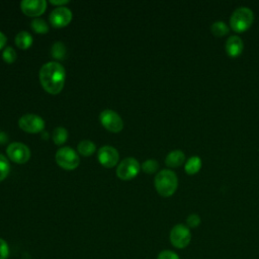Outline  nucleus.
<instances>
[{
	"label": "nucleus",
	"mask_w": 259,
	"mask_h": 259,
	"mask_svg": "<svg viewBox=\"0 0 259 259\" xmlns=\"http://www.w3.org/2000/svg\"><path fill=\"white\" fill-rule=\"evenodd\" d=\"M66 80V71L58 62H48L39 70V81L42 88L50 94L62 91Z\"/></svg>",
	"instance_id": "nucleus-1"
},
{
	"label": "nucleus",
	"mask_w": 259,
	"mask_h": 259,
	"mask_svg": "<svg viewBox=\"0 0 259 259\" xmlns=\"http://www.w3.org/2000/svg\"><path fill=\"white\" fill-rule=\"evenodd\" d=\"M154 184L157 192L161 196L169 197L176 191L178 186V179L172 170L164 169L157 173Z\"/></svg>",
	"instance_id": "nucleus-2"
},
{
	"label": "nucleus",
	"mask_w": 259,
	"mask_h": 259,
	"mask_svg": "<svg viewBox=\"0 0 259 259\" xmlns=\"http://www.w3.org/2000/svg\"><path fill=\"white\" fill-rule=\"evenodd\" d=\"M254 13L253 11L245 6L235 9L230 17V25L236 32L246 31L253 23Z\"/></svg>",
	"instance_id": "nucleus-3"
},
{
	"label": "nucleus",
	"mask_w": 259,
	"mask_h": 259,
	"mask_svg": "<svg viewBox=\"0 0 259 259\" xmlns=\"http://www.w3.org/2000/svg\"><path fill=\"white\" fill-rule=\"evenodd\" d=\"M56 162L65 170H74L79 166L80 158L72 148L63 147L56 153Z\"/></svg>",
	"instance_id": "nucleus-4"
},
{
	"label": "nucleus",
	"mask_w": 259,
	"mask_h": 259,
	"mask_svg": "<svg viewBox=\"0 0 259 259\" xmlns=\"http://www.w3.org/2000/svg\"><path fill=\"white\" fill-rule=\"evenodd\" d=\"M170 242L171 244L178 248V249H183L188 246L191 240V233L188 227L182 224L175 225L172 230L170 231Z\"/></svg>",
	"instance_id": "nucleus-5"
},
{
	"label": "nucleus",
	"mask_w": 259,
	"mask_h": 259,
	"mask_svg": "<svg viewBox=\"0 0 259 259\" xmlns=\"http://www.w3.org/2000/svg\"><path fill=\"white\" fill-rule=\"evenodd\" d=\"M140 169L141 165L138 160L133 157H127L118 164L116 175L121 180H131L138 175Z\"/></svg>",
	"instance_id": "nucleus-6"
},
{
	"label": "nucleus",
	"mask_w": 259,
	"mask_h": 259,
	"mask_svg": "<svg viewBox=\"0 0 259 259\" xmlns=\"http://www.w3.org/2000/svg\"><path fill=\"white\" fill-rule=\"evenodd\" d=\"M6 153L9 159L16 164H24L30 158V150L28 147L19 142L11 143L7 147Z\"/></svg>",
	"instance_id": "nucleus-7"
},
{
	"label": "nucleus",
	"mask_w": 259,
	"mask_h": 259,
	"mask_svg": "<svg viewBox=\"0 0 259 259\" xmlns=\"http://www.w3.org/2000/svg\"><path fill=\"white\" fill-rule=\"evenodd\" d=\"M101 124L111 133H119L123 127V121L119 114L111 109L103 110L99 115Z\"/></svg>",
	"instance_id": "nucleus-8"
},
{
	"label": "nucleus",
	"mask_w": 259,
	"mask_h": 259,
	"mask_svg": "<svg viewBox=\"0 0 259 259\" xmlns=\"http://www.w3.org/2000/svg\"><path fill=\"white\" fill-rule=\"evenodd\" d=\"M19 127L29 134H36L44 131L45 127V121L44 119L32 113H26L22 115L18 120Z\"/></svg>",
	"instance_id": "nucleus-9"
},
{
	"label": "nucleus",
	"mask_w": 259,
	"mask_h": 259,
	"mask_svg": "<svg viewBox=\"0 0 259 259\" xmlns=\"http://www.w3.org/2000/svg\"><path fill=\"white\" fill-rule=\"evenodd\" d=\"M72 19V12L65 6L55 8L50 14V22L54 27H64L70 23Z\"/></svg>",
	"instance_id": "nucleus-10"
},
{
	"label": "nucleus",
	"mask_w": 259,
	"mask_h": 259,
	"mask_svg": "<svg viewBox=\"0 0 259 259\" xmlns=\"http://www.w3.org/2000/svg\"><path fill=\"white\" fill-rule=\"evenodd\" d=\"M98 161L99 163L106 167V168H112L114 167L119 159L118 152L115 148L111 146H103L98 151Z\"/></svg>",
	"instance_id": "nucleus-11"
},
{
	"label": "nucleus",
	"mask_w": 259,
	"mask_h": 259,
	"mask_svg": "<svg viewBox=\"0 0 259 259\" xmlns=\"http://www.w3.org/2000/svg\"><path fill=\"white\" fill-rule=\"evenodd\" d=\"M20 8L25 15L36 17L45 12L47 2L45 0H23L20 3Z\"/></svg>",
	"instance_id": "nucleus-12"
},
{
	"label": "nucleus",
	"mask_w": 259,
	"mask_h": 259,
	"mask_svg": "<svg viewBox=\"0 0 259 259\" xmlns=\"http://www.w3.org/2000/svg\"><path fill=\"white\" fill-rule=\"evenodd\" d=\"M225 49H226V53L231 58H237L243 52V49H244L243 40L238 35H231L226 40Z\"/></svg>",
	"instance_id": "nucleus-13"
},
{
	"label": "nucleus",
	"mask_w": 259,
	"mask_h": 259,
	"mask_svg": "<svg viewBox=\"0 0 259 259\" xmlns=\"http://www.w3.org/2000/svg\"><path fill=\"white\" fill-rule=\"evenodd\" d=\"M185 161V155L181 150H174L168 153L165 159V163L168 167L175 168L181 166Z\"/></svg>",
	"instance_id": "nucleus-14"
},
{
	"label": "nucleus",
	"mask_w": 259,
	"mask_h": 259,
	"mask_svg": "<svg viewBox=\"0 0 259 259\" xmlns=\"http://www.w3.org/2000/svg\"><path fill=\"white\" fill-rule=\"evenodd\" d=\"M32 36L25 30L19 31L15 36V45L21 50H27L32 45Z\"/></svg>",
	"instance_id": "nucleus-15"
},
{
	"label": "nucleus",
	"mask_w": 259,
	"mask_h": 259,
	"mask_svg": "<svg viewBox=\"0 0 259 259\" xmlns=\"http://www.w3.org/2000/svg\"><path fill=\"white\" fill-rule=\"evenodd\" d=\"M201 168V159L198 156L190 157L184 166V170L188 175L196 174Z\"/></svg>",
	"instance_id": "nucleus-16"
},
{
	"label": "nucleus",
	"mask_w": 259,
	"mask_h": 259,
	"mask_svg": "<svg viewBox=\"0 0 259 259\" xmlns=\"http://www.w3.org/2000/svg\"><path fill=\"white\" fill-rule=\"evenodd\" d=\"M95 150H96L95 144L89 140L81 141L78 145L79 154H81L82 156H85V157L91 156L95 152Z\"/></svg>",
	"instance_id": "nucleus-17"
},
{
	"label": "nucleus",
	"mask_w": 259,
	"mask_h": 259,
	"mask_svg": "<svg viewBox=\"0 0 259 259\" xmlns=\"http://www.w3.org/2000/svg\"><path fill=\"white\" fill-rule=\"evenodd\" d=\"M68 139V132L63 126H58L53 132V141L56 145H63Z\"/></svg>",
	"instance_id": "nucleus-18"
},
{
	"label": "nucleus",
	"mask_w": 259,
	"mask_h": 259,
	"mask_svg": "<svg viewBox=\"0 0 259 259\" xmlns=\"http://www.w3.org/2000/svg\"><path fill=\"white\" fill-rule=\"evenodd\" d=\"M52 56L57 60H64L67 55L66 46L62 41H57L52 47Z\"/></svg>",
	"instance_id": "nucleus-19"
},
{
	"label": "nucleus",
	"mask_w": 259,
	"mask_h": 259,
	"mask_svg": "<svg viewBox=\"0 0 259 259\" xmlns=\"http://www.w3.org/2000/svg\"><path fill=\"white\" fill-rule=\"evenodd\" d=\"M30 26H31V28H32V30L34 32L40 33V34L49 32V29H50L48 23L44 19H41V18H34L31 21Z\"/></svg>",
	"instance_id": "nucleus-20"
},
{
	"label": "nucleus",
	"mask_w": 259,
	"mask_h": 259,
	"mask_svg": "<svg viewBox=\"0 0 259 259\" xmlns=\"http://www.w3.org/2000/svg\"><path fill=\"white\" fill-rule=\"evenodd\" d=\"M210 31L215 36H224L229 32V27L224 21H215L210 26Z\"/></svg>",
	"instance_id": "nucleus-21"
},
{
	"label": "nucleus",
	"mask_w": 259,
	"mask_h": 259,
	"mask_svg": "<svg viewBox=\"0 0 259 259\" xmlns=\"http://www.w3.org/2000/svg\"><path fill=\"white\" fill-rule=\"evenodd\" d=\"M9 171H10V164L7 158L4 155L0 154V181L4 180L8 176Z\"/></svg>",
	"instance_id": "nucleus-22"
},
{
	"label": "nucleus",
	"mask_w": 259,
	"mask_h": 259,
	"mask_svg": "<svg viewBox=\"0 0 259 259\" xmlns=\"http://www.w3.org/2000/svg\"><path fill=\"white\" fill-rule=\"evenodd\" d=\"M158 169H159V163H158L156 160H154V159L146 160V161L142 164V170H143L145 173H148V174L155 173Z\"/></svg>",
	"instance_id": "nucleus-23"
},
{
	"label": "nucleus",
	"mask_w": 259,
	"mask_h": 259,
	"mask_svg": "<svg viewBox=\"0 0 259 259\" xmlns=\"http://www.w3.org/2000/svg\"><path fill=\"white\" fill-rule=\"evenodd\" d=\"M2 58L3 60L8 63V64H11L13 62H15L16 58H17V54L16 52L14 51V49H12L11 47H7L3 53H2Z\"/></svg>",
	"instance_id": "nucleus-24"
},
{
	"label": "nucleus",
	"mask_w": 259,
	"mask_h": 259,
	"mask_svg": "<svg viewBox=\"0 0 259 259\" xmlns=\"http://www.w3.org/2000/svg\"><path fill=\"white\" fill-rule=\"evenodd\" d=\"M186 224L188 228H196L200 224V217L196 213H191L186 219Z\"/></svg>",
	"instance_id": "nucleus-25"
},
{
	"label": "nucleus",
	"mask_w": 259,
	"mask_h": 259,
	"mask_svg": "<svg viewBox=\"0 0 259 259\" xmlns=\"http://www.w3.org/2000/svg\"><path fill=\"white\" fill-rule=\"evenodd\" d=\"M9 256V247L7 242L0 238V259H7Z\"/></svg>",
	"instance_id": "nucleus-26"
},
{
	"label": "nucleus",
	"mask_w": 259,
	"mask_h": 259,
	"mask_svg": "<svg viewBox=\"0 0 259 259\" xmlns=\"http://www.w3.org/2000/svg\"><path fill=\"white\" fill-rule=\"evenodd\" d=\"M157 259H179V256L171 250H163L158 254Z\"/></svg>",
	"instance_id": "nucleus-27"
},
{
	"label": "nucleus",
	"mask_w": 259,
	"mask_h": 259,
	"mask_svg": "<svg viewBox=\"0 0 259 259\" xmlns=\"http://www.w3.org/2000/svg\"><path fill=\"white\" fill-rule=\"evenodd\" d=\"M6 40H7L6 35H5L3 32H1V31H0V50L5 46Z\"/></svg>",
	"instance_id": "nucleus-28"
},
{
	"label": "nucleus",
	"mask_w": 259,
	"mask_h": 259,
	"mask_svg": "<svg viewBox=\"0 0 259 259\" xmlns=\"http://www.w3.org/2000/svg\"><path fill=\"white\" fill-rule=\"evenodd\" d=\"M8 141V136L7 134L3 133V132H0V144H4Z\"/></svg>",
	"instance_id": "nucleus-29"
},
{
	"label": "nucleus",
	"mask_w": 259,
	"mask_h": 259,
	"mask_svg": "<svg viewBox=\"0 0 259 259\" xmlns=\"http://www.w3.org/2000/svg\"><path fill=\"white\" fill-rule=\"evenodd\" d=\"M50 3L51 4H53V5H64V4H67V3H69V1L68 0H61V1H55V0H51L50 1Z\"/></svg>",
	"instance_id": "nucleus-30"
}]
</instances>
